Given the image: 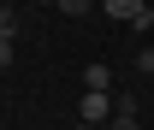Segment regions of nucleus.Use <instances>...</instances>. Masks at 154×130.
Returning <instances> with one entry per match:
<instances>
[{
	"instance_id": "1",
	"label": "nucleus",
	"mask_w": 154,
	"mask_h": 130,
	"mask_svg": "<svg viewBox=\"0 0 154 130\" xmlns=\"http://www.w3.org/2000/svg\"><path fill=\"white\" fill-rule=\"evenodd\" d=\"M107 112H119L113 89H83V124H107Z\"/></svg>"
},
{
	"instance_id": "2",
	"label": "nucleus",
	"mask_w": 154,
	"mask_h": 130,
	"mask_svg": "<svg viewBox=\"0 0 154 130\" xmlns=\"http://www.w3.org/2000/svg\"><path fill=\"white\" fill-rule=\"evenodd\" d=\"M148 12V0H107V18H119V24H136Z\"/></svg>"
},
{
	"instance_id": "3",
	"label": "nucleus",
	"mask_w": 154,
	"mask_h": 130,
	"mask_svg": "<svg viewBox=\"0 0 154 130\" xmlns=\"http://www.w3.org/2000/svg\"><path fill=\"white\" fill-rule=\"evenodd\" d=\"M83 89H113V71H107V65H83Z\"/></svg>"
},
{
	"instance_id": "4",
	"label": "nucleus",
	"mask_w": 154,
	"mask_h": 130,
	"mask_svg": "<svg viewBox=\"0 0 154 130\" xmlns=\"http://www.w3.org/2000/svg\"><path fill=\"white\" fill-rule=\"evenodd\" d=\"M59 12H65V18H89V12H95V0H59Z\"/></svg>"
},
{
	"instance_id": "5",
	"label": "nucleus",
	"mask_w": 154,
	"mask_h": 130,
	"mask_svg": "<svg viewBox=\"0 0 154 130\" xmlns=\"http://www.w3.org/2000/svg\"><path fill=\"white\" fill-rule=\"evenodd\" d=\"M12 47H18V41H12V18L0 24V65H12Z\"/></svg>"
},
{
	"instance_id": "6",
	"label": "nucleus",
	"mask_w": 154,
	"mask_h": 130,
	"mask_svg": "<svg viewBox=\"0 0 154 130\" xmlns=\"http://www.w3.org/2000/svg\"><path fill=\"white\" fill-rule=\"evenodd\" d=\"M113 130H142V118L136 112H113Z\"/></svg>"
},
{
	"instance_id": "7",
	"label": "nucleus",
	"mask_w": 154,
	"mask_h": 130,
	"mask_svg": "<svg viewBox=\"0 0 154 130\" xmlns=\"http://www.w3.org/2000/svg\"><path fill=\"white\" fill-rule=\"evenodd\" d=\"M136 65H142V71H148V83H154V53H136Z\"/></svg>"
},
{
	"instance_id": "8",
	"label": "nucleus",
	"mask_w": 154,
	"mask_h": 130,
	"mask_svg": "<svg viewBox=\"0 0 154 130\" xmlns=\"http://www.w3.org/2000/svg\"><path fill=\"white\" fill-rule=\"evenodd\" d=\"M77 130H101V124H77Z\"/></svg>"
},
{
	"instance_id": "9",
	"label": "nucleus",
	"mask_w": 154,
	"mask_h": 130,
	"mask_svg": "<svg viewBox=\"0 0 154 130\" xmlns=\"http://www.w3.org/2000/svg\"><path fill=\"white\" fill-rule=\"evenodd\" d=\"M142 53H154V47H142Z\"/></svg>"
}]
</instances>
